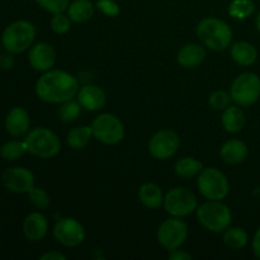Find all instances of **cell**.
I'll return each instance as SVG.
<instances>
[{
  "label": "cell",
  "mask_w": 260,
  "mask_h": 260,
  "mask_svg": "<svg viewBox=\"0 0 260 260\" xmlns=\"http://www.w3.org/2000/svg\"><path fill=\"white\" fill-rule=\"evenodd\" d=\"M230 53L233 60L240 66H251L258 58V50L255 46L246 41L233 43Z\"/></svg>",
  "instance_id": "cell-20"
},
{
  "label": "cell",
  "mask_w": 260,
  "mask_h": 260,
  "mask_svg": "<svg viewBox=\"0 0 260 260\" xmlns=\"http://www.w3.org/2000/svg\"><path fill=\"white\" fill-rule=\"evenodd\" d=\"M197 220L211 233H223L230 228L233 213L221 201H207L197 208Z\"/></svg>",
  "instance_id": "cell-3"
},
{
  "label": "cell",
  "mask_w": 260,
  "mask_h": 260,
  "mask_svg": "<svg viewBox=\"0 0 260 260\" xmlns=\"http://www.w3.org/2000/svg\"><path fill=\"white\" fill-rule=\"evenodd\" d=\"M255 25H256V29H258L260 33V12L258 13V15H256L255 18Z\"/></svg>",
  "instance_id": "cell-39"
},
{
  "label": "cell",
  "mask_w": 260,
  "mask_h": 260,
  "mask_svg": "<svg viewBox=\"0 0 260 260\" xmlns=\"http://www.w3.org/2000/svg\"><path fill=\"white\" fill-rule=\"evenodd\" d=\"M52 233L56 241L68 248L80 245L85 239L83 225L73 217H62L56 221Z\"/></svg>",
  "instance_id": "cell-11"
},
{
  "label": "cell",
  "mask_w": 260,
  "mask_h": 260,
  "mask_svg": "<svg viewBox=\"0 0 260 260\" xmlns=\"http://www.w3.org/2000/svg\"><path fill=\"white\" fill-rule=\"evenodd\" d=\"M174 170L179 177L185 178V179H189V178L196 177V175H198L201 172H202L203 164L202 161L197 160L196 157L185 156V157H182V159H179L177 162H175Z\"/></svg>",
  "instance_id": "cell-25"
},
{
  "label": "cell",
  "mask_w": 260,
  "mask_h": 260,
  "mask_svg": "<svg viewBox=\"0 0 260 260\" xmlns=\"http://www.w3.org/2000/svg\"><path fill=\"white\" fill-rule=\"evenodd\" d=\"M170 260H190L192 259V254L187 253L184 250H179V249H175L172 250L169 254Z\"/></svg>",
  "instance_id": "cell-35"
},
{
  "label": "cell",
  "mask_w": 260,
  "mask_h": 260,
  "mask_svg": "<svg viewBox=\"0 0 260 260\" xmlns=\"http://www.w3.org/2000/svg\"><path fill=\"white\" fill-rule=\"evenodd\" d=\"M0 50H2V47H0Z\"/></svg>",
  "instance_id": "cell-40"
},
{
  "label": "cell",
  "mask_w": 260,
  "mask_h": 260,
  "mask_svg": "<svg viewBox=\"0 0 260 260\" xmlns=\"http://www.w3.org/2000/svg\"><path fill=\"white\" fill-rule=\"evenodd\" d=\"M28 61L36 71L46 73L51 70L56 62V51L48 43L40 42L29 50Z\"/></svg>",
  "instance_id": "cell-14"
},
{
  "label": "cell",
  "mask_w": 260,
  "mask_h": 260,
  "mask_svg": "<svg viewBox=\"0 0 260 260\" xmlns=\"http://www.w3.org/2000/svg\"><path fill=\"white\" fill-rule=\"evenodd\" d=\"M81 108L83 107L79 103V101L70 99V101H66L60 104V107L57 109V116L62 122L70 123V122H74L80 116Z\"/></svg>",
  "instance_id": "cell-27"
},
{
  "label": "cell",
  "mask_w": 260,
  "mask_h": 260,
  "mask_svg": "<svg viewBox=\"0 0 260 260\" xmlns=\"http://www.w3.org/2000/svg\"><path fill=\"white\" fill-rule=\"evenodd\" d=\"M197 187L201 194L208 201H222L230 192L228 177L216 168H203L198 174Z\"/></svg>",
  "instance_id": "cell-5"
},
{
  "label": "cell",
  "mask_w": 260,
  "mask_h": 260,
  "mask_svg": "<svg viewBox=\"0 0 260 260\" xmlns=\"http://www.w3.org/2000/svg\"><path fill=\"white\" fill-rule=\"evenodd\" d=\"M79 83L75 76L63 70H48L36 83V94L42 102L61 104L76 96Z\"/></svg>",
  "instance_id": "cell-1"
},
{
  "label": "cell",
  "mask_w": 260,
  "mask_h": 260,
  "mask_svg": "<svg viewBox=\"0 0 260 260\" xmlns=\"http://www.w3.org/2000/svg\"><path fill=\"white\" fill-rule=\"evenodd\" d=\"M221 123L226 131L230 134H236L245 126V113L238 104L229 106L228 108L223 109Z\"/></svg>",
  "instance_id": "cell-22"
},
{
  "label": "cell",
  "mask_w": 260,
  "mask_h": 260,
  "mask_svg": "<svg viewBox=\"0 0 260 260\" xmlns=\"http://www.w3.org/2000/svg\"><path fill=\"white\" fill-rule=\"evenodd\" d=\"M96 8L108 17H116L119 13V7L114 0H98Z\"/></svg>",
  "instance_id": "cell-34"
},
{
  "label": "cell",
  "mask_w": 260,
  "mask_h": 260,
  "mask_svg": "<svg viewBox=\"0 0 260 260\" xmlns=\"http://www.w3.org/2000/svg\"><path fill=\"white\" fill-rule=\"evenodd\" d=\"M248 154L249 150L246 144L238 139L229 140L220 149V155L222 160L226 164L230 165H236L243 162L248 157Z\"/></svg>",
  "instance_id": "cell-19"
},
{
  "label": "cell",
  "mask_w": 260,
  "mask_h": 260,
  "mask_svg": "<svg viewBox=\"0 0 260 260\" xmlns=\"http://www.w3.org/2000/svg\"><path fill=\"white\" fill-rule=\"evenodd\" d=\"M2 183L9 192L28 193L35 187V175L25 168H10L3 173Z\"/></svg>",
  "instance_id": "cell-13"
},
{
  "label": "cell",
  "mask_w": 260,
  "mask_h": 260,
  "mask_svg": "<svg viewBox=\"0 0 260 260\" xmlns=\"http://www.w3.org/2000/svg\"><path fill=\"white\" fill-rule=\"evenodd\" d=\"M251 248H253V253L256 258H260V228L254 234L253 241H251Z\"/></svg>",
  "instance_id": "cell-36"
},
{
  "label": "cell",
  "mask_w": 260,
  "mask_h": 260,
  "mask_svg": "<svg viewBox=\"0 0 260 260\" xmlns=\"http://www.w3.org/2000/svg\"><path fill=\"white\" fill-rule=\"evenodd\" d=\"M24 144L28 152L41 159L55 157L61 150V141L58 136L46 127H37L28 132Z\"/></svg>",
  "instance_id": "cell-4"
},
{
  "label": "cell",
  "mask_w": 260,
  "mask_h": 260,
  "mask_svg": "<svg viewBox=\"0 0 260 260\" xmlns=\"http://www.w3.org/2000/svg\"><path fill=\"white\" fill-rule=\"evenodd\" d=\"M162 206L170 216L183 218L197 210V197L188 188L177 187L168 190Z\"/></svg>",
  "instance_id": "cell-9"
},
{
  "label": "cell",
  "mask_w": 260,
  "mask_h": 260,
  "mask_svg": "<svg viewBox=\"0 0 260 260\" xmlns=\"http://www.w3.org/2000/svg\"><path fill=\"white\" fill-rule=\"evenodd\" d=\"M188 238V226L180 217H170L157 229V241L168 251L179 249Z\"/></svg>",
  "instance_id": "cell-10"
},
{
  "label": "cell",
  "mask_w": 260,
  "mask_h": 260,
  "mask_svg": "<svg viewBox=\"0 0 260 260\" xmlns=\"http://www.w3.org/2000/svg\"><path fill=\"white\" fill-rule=\"evenodd\" d=\"M196 32L202 45L213 51L226 50L233 41V29L220 18H203L198 23Z\"/></svg>",
  "instance_id": "cell-2"
},
{
  "label": "cell",
  "mask_w": 260,
  "mask_h": 260,
  "mask_svg": "<svg viewBox=\"0 0 260 260\" xmlns=\"http://www.w3.org/2000/svg\"><path fill=\"white\" fill-rule=\"evenodd\" d=\"M13 63H14V60H13V57L10 55H4L0 57V68L4 69V70H8V69L12 68Z\"/></svg>",
  "instance_id": "cell-38"
},
{
  "label": "cell",
  "mask_w": 260,
  "mask_h": 260,
  "mask_svg": "<svg viewBox=\"0 0 260 260\" xmlns=\"http://www.w3.org/2000/svg\"><path fill=\"white\" fill-rule=\"evenodd\" d=\"M27 147L24 141H9L0 147V156L7 160H17L22 157Z\"/></svg>",
  "instance_id": "cell-29"
},
{
  "label": "cell",
  "mask_w": 260,
  "mask_h": 260,
  "mask_svg": "<svg viewBox=\"0 0 260 260\" xmlns=\"http://www.w3.org/2000/svg\"><path fill=\"white\" fill-rule=\"evenodd\" d=\"M48 221L42 213L32 212L23 222V233L30 241H40L47 235Z\"/></svg>",
  "instance_id": "cell-16"
},
{
  "label": "cell",
  "mask_w": 260,
  "mask_h": 260,
  "mask_svg": "<svg viewBox=\"0 0 260 260\" xmlns=\"http://www.w3.org/2000/svg\"><path fill=\"white\" fill-rule=\"evenodd\" d=\"M68 15L71 22L85 23L94 15V5L90 0H74L68 7Z\"/></svg>",
  "instance_id": "cell-23"
},
{
  "label": "cell",
  "mask_w": 260,
  "mask_h": 260,
  "mask_svg": "<svg viewBox=\"0 0 260 260\" xmlns=\"http://www.w3.org/2000/svg\"><path fill=\"white\" fill-rule=\"evenodd\" d=\"M230 95L238 106H253L260 98V78L254 73L240 74L231 84Z\"/></svg>",
  "instance_id": "cell-7"
},
{
  "label": "cell",
  "mask_w": 260,
  "mask_h": 260,
  "mask_svg": "<svg viewBox=\"0 0 260 260\" xmlns=\"http://www.w3.org/2000/svg\"><path fill=\"white\" fill-rule=\"evenodd\" d=\"M253 0H233L229 7V14L235 19H246L254 13Z\"/></svg>",
  "instance_id": "cell-28"
},
{
  "label": "cell",
  "mask_w": 260,
  "mask_h": 260,
  "mask_svg": "<svg viewBox=\"0 0 260 260\" xmlns=\"http://www.w3.org/2000/svg\"><path fill=\"white\" fill-rule=\"evenodd\" d=\"M180 146V139L172 129H161L156 132L149 141V152L154 159H170Z\"/></svg>",
  "instance_id": "cell-12"
},
{
  "label": "cell",
  "mask_w": 260,
  "mask_h": 260,
  "mask_svg": "<svg viewBox=\"0 0 260 260\" xmlns=\"http://www.w3.org/2000/svg\"><path fill=\"white\" fill-rule=\"evenodd\" d=\"M36 37V28L28 20H17L8 25L3 32V45L12 53L24 52L32 46Z\"/></svg>",
  "instance_id": "cell-6"
},
{
  "label": "cell",
  "mask_w": 260,
  "mask_h": 260,
  "mask_svg": "<svg viewBox=\"0 0 260 260\" xmlns=\"http://www.w3.org/2000/svg\"><path fill=\"white\" fill-rule=\"evenodd\" d=\"M70 22L71 19L69 18L68 14L56 13V14H53L52 19H51V29L56 35H65L70 29Z\"/></svg>",
  "instance_id": "cell-32"
},
{
  "label": "cell",
  "mask_w": 260,
  "mask_h": 260,
  "mask_svg": "<svg viewBox=\"0 0 260 260\" xmlns=\"http://www.w3.org/2000/svg\"><path fill=\"white\" fill-rule=\"evenodd\" d=\"M36 3L46 12L56 14V13H63L68 10L70 0H36Z\"/></svg>",
  "instance_id": "cell-33"
},
{
  "label": "cell",
  "mask_w": 260,
  "mask_h": 260,
  "mask_svg": "<svg viewBox=\"0 0 260 260\" xmlns=\"http://www.w3.org/2000/svg\"><path fill=\"white\" fill-rule=\"evenodd\" d=\"M223 243L234 250H240L248 245L249 236L244 229L229 228L223 231Z\"/></svg>",
  "instance_id": "cell-26"
},
{
  "label": "cell",
  "mask_w": 260,
  "mask_h": 260,
  "mask_svg": "<svg viewBox=\"0 0 260 260\" xmlns=\"http://www.w3.org/2000/svg\"><path fill=\"white\" fill-rule=\"evenodd\" d=\"M206 58V50L197 43H188L183 46L177 53V61L182 68L194 69L198 68Z\"/></svg>",
  "instance_id": "cell-18"
},
{
  "label": "cell",
  "mask_w": 260,
  "mask_h": 260,
  "mask_svg": "<svg viewBox=\"0 0 260 260\" xmlns=\"http://www.w3.org/2000/svg\"><path fill=\"white\" fill-rule=\"evenodd\" d=\"M208 103L216 111H223L228 108L231 103L230 93L225 90H216L208 98Z\"/></svg>",
  "instance_id": "cell-31"
},
{
  "label": "cell",
  "mask_w": 260,
  "mask_h": 260,
  "mask_svg": "<svg viewBox=\"0 0 260 260\" xmlns=\"http://www.w3.org/2000/svg\"><path fill=\"white\" fill-rule=\"evenodd\" d=\"M28 197H29L30 203L35 206L37 210H47L50 207V196L46 190H43L42 188H30L29 192H28Z\"/></svg>",
  "instance_id": "cell-30"
},
{
  "label": "cell",
  "mask_w": 260,
  "mask_h": 260,
  "mask_svg": "<svg viewBox=\"0 0 260 260\" xmlns=\"http://www.w3.org/2000/svg\"><path fill=\"white\" fill-rule=\"evenodd\" d=\"M76 96H78V101L81 104V107L90 112L102 109L106 106L107 102L104 90L96 85L83 86V88L79 89Z\"/></svg>",
  "instance_id": "cell-15"
},
{
  "label": "cell",
  "mask_w": 260,
  "mask_h": 260,
  "mask_svg": "<svg viewBox=\"0 0 260 260\" xmlns=\"http://www.w3.org/2000/svg\"><path fill=\"white\" fill-rule=\"evenodd\" d=\"M91 136H93L91 126L74 127L66 136V144L74 150H81L88 146Z\"/></svg>",
  "instance_id": "cell-24"
},
{
  "label": "cell",
  "mask_w": 260,
  "mask_h": 260,
  "mask_svg": "<svg viewBox=\"0 0 260 260\" xmlns=\"http://www.w3.org/2000/svg\"><path fill=\"white\" fill-rule=\"evenodd\" d=\"M93 136L104 145H117L123 140L124 126L112 113H102L91 123Z\"/></svg>",
  "instance_id": "cell-8"
},
{
  "label": "cell",
  "mask_w": 260,
  "mask_h": 260,
  "mask_svg": "<svg viewBox=\"0 0 260 260\" xmlns=\"http://www.w3.org/2000/svg\"><path fill=\"white\" fill-rule=\"evenodd\" d=\"M29 124V114L24 108H20V107L13 108L5 118V128L8 134L14 137H20L27 134Z\"/></svg>",
  "instance_id": "cell-17"
},
{
  "label": "cell",
  "mask_w": 260,
  "mask_h": 260,
  "mask_svg": "<svg viewBox=\"0 0 260 260\" xmlns=\"http://www.w3.org/2000/svg\"><path fill=\"white\" fill-rule=\"evenodd\" d=\"M41 260H66V256L63 254L58 253V251H48V253L43 254L40 258Z\"/></svg>",
  "instance_id": "cell-37"
},
{
  "label": "cell",
  "mask_w": 260,
  "mask_h": 260,
  "mask_svg": "<svg viewBox=\"0 0 260 260\" xmlns=\"http://www.w3.org/2000/svg\"><path fill=\"white\" fill-rule=\"evenodd\" d=\"M161 188L155 183H145L139 189V200L142 205L150 210H157L164 205Z\"/></svg>",
  "instance_id": "cell-21"
}]
</instances>
